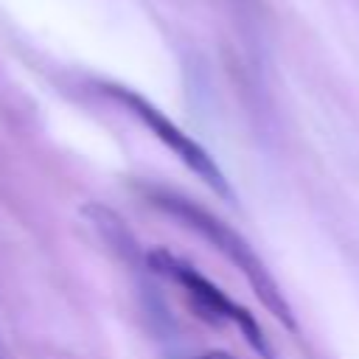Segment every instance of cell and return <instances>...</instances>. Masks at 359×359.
<instances>
[{
    "instance_id": "1",
    "label": "cell",
    "mask_w": 359,
    "mask_h": 359,
    "mask_svg": "<svg viewBox=\"0 0 359 359\" xmlns=\"http://www.w3.org/2000/svg\"><path fill=\"white\" fill-rule=\"evenodd\" d=\"M151 202L165 210L168 216H174L177 222H182L188 230H194L196 236H202L205 241H210L250 283V289L255 292V297L261 300V306L286 328V331H297V317L292 311V303L286 300L280 283L275 280V275L266 269V264L261 261V255L250 247V241L236 233L227 222H222L219 216H213L210 210H205L202 205H196L194 199L168 194V191H154Z\"/></svg>"
},
{
    "instance_id": "2",
    "label": "cell",
    "mask_w": 359,
    "mask_h": 359,
    "mask_svg": "<svg viewBox=\"0 0 359 359\" xmlns=\"http://www.w3.org/2000/svg\"><path fill=\"white\" fill-rule=\"evenodd\" d=\"M146 264L149 269H154L163 278H171L174 283H180L188 292V300L194 303V309L208 320V323H233L241 337L247 339V345L261 356V359H275V348L269 342V337L264 334L261 323L236 300H230L213 280H208L199 269H194L188 261L177 258L174 252L154 247L146 252Z\"/></svg>"
},
{
    "instance_id": "3",
    "label": "cell",
    "mask_w": 359,
    "mask_h": 359,
    "mask_svg": "<svg viewBox=\"0 0 359 359\" xmlns=\"http://www.w3.org/2000/svg\"><path fill=\"white\" fill-rule=\"evenodd\" d=\"M104 90H107L118 104H123L132 115H137V118L146 123V129H149L157 140H163L165 149H168L171 154H177L213 194H219V196L227 199V202L236 199V194H233V188H230V182H227V177H224V171L216 165V160L208 154V149H202L191 135H185L177 123H171L157 107H151L143 95L126 90V87H112V84H107Z\"/></svg>"
},
{
    "instance_id": "4",
    "label": "cell",
    "mask_w": 359,
    "mask_h": 359,
    "mask_svg": "<svg viewBox=\"0 0 359 359\" xmlns=\"http://www.w3.org/2000/svg\"><path fill=\"white\" fill-rule=\"evenodd\" d=\"M81 213H84V219L95 227V233L115 250L118 258H123L129 266L140 264V258H143V255H140V247H137L135 236L129 233L126 222H123L115 210H109V208H104V205H98V202H87V205L81 208Z\"/></svg>"
},
{
    "instance_id": "5",
    "label": "cell",
    "mask_w": 359,
    "mask_h": 359,
    "mask_svg": "<svg viewBox=\"0 0 359 359\" xmlns=\"http://www.w3.org/2000/svg\"><path fill=\"white\" fill-rule=\"evenodd\" d=\"M199 359H233V356L224 353V351H208V353H202Z\"/></svg>"
}]
</instances>
